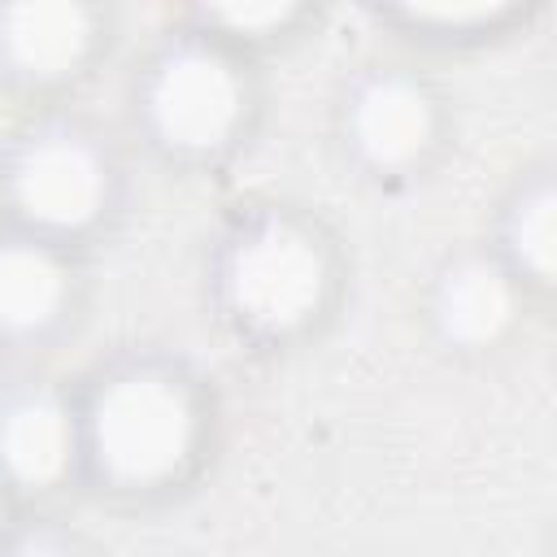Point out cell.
I'll use <instances>...</instances> for the list:
<instances>
[{
    "label": "cell",
    "instance_id": "7c38bea8",
    "mask_svg": "<svg viewBox=\"0 0 557 557\" xmlns=\"http://www.w3.org/2000/svg\"><path fill=\"white\" fill-rule=\"evenodd\" d=\"M300 17V4H205L200 9V22L209 35L218 39H265V35H278L287 22Z\"/></svg>",
    "mask_w": 557,
    "mask_h": 557
},
{
    "label": "cell",
    "instance_id": "7a4b0ae2",
    "mask_svg": "<svg viewBox=\"0 0 557 557\" xmlns=\"http://www.w3.org/2000/svg\"><path fill=\"white\" fill-rule=\"evenodd\" d=\"M213 287L239 331L257 339H287L326 309L335 257L292 209H252L222 235Z\"/></svg>",
    "mask_w": 557,
    "mask_h": 557
},
{
    "label": "cell",
    "instance_id": "30bf717a",
    "mask_svg": "<svg viewBox=\"0 0 557 557\" xmlns=\"http://www.w3.org/2000/svg\"><path fill=\"white\" fill-rule=\"evenodd\" d=\"M496 261L527 287L548 292L557 274V178L553 165H527L496 205Z\"/></svg>",
    "mask_w": 557,
    "mask_h": 557
},
{
    "label": "cell",
    "instance_id": "8992f818",
    "mask_svg": "<svg viewBox=\"0 0 557 557\" xmlns=\"http://www.w3.org/2000/svg\"><path fill=\"white\" fill-rule=\"evenodd\" d=\"M78 466V405L44 379L0 387V483L13 492H52Z\"/></svg>",
    "mask_w": 557,
    "mask_h": 557
},
{
    "label": "cell",
    "instance_id": "ba28073f",
    "mask_svg": "<svg viewBox=\"0 0 557 557\" xmlns=\"http://www.w3.org/2000/svg\"><path fill=\"white\" fill-rule=\"evenodd\" d=\"M100 9L78 0L0 4V74L22 87H57L91 61L100 44Z\"/></svg>",
    "mask_w": 557,
    "mask_h": 557
},
{
    "label": "cell",
    "instance_id": "5bb4252c",
    "mask_svg": "<svg viewBox=\"0 0 557 557\" xmlns=\"http://www.w3.org/2000/svg\"><path fill=\"white\" fill-rule=\"evenodd\" d=\"M0 535H4V483H0Z\"/></svg>",
    "mask_w": 557,
    "mask_h": 557
},
{
    "label": "cell",
    "instance_id": "9c48e42d",
    "mask_svg": "<svg viewBox=\"0 0 557 557\" xmlns=\"http://www.w3.org/2000/svg\"><path fill=\"white\" fill-rule=\"evenodd\" d=\"M74 300V270L61 244L26 231L0 235V339L39 344L48 339Z\"/></svg>",
    "mask_w": 557,
    "mask_h": 557
},
{
    "label": "cell",
    "instance_id": "4fadbf2b",
    "mask_svg": "<svg viewBox=\"0 0 557 557\" xmlns=\"http://www.w3.org/2000/svg\"><path fill=\"white\" fill-rule=\"evenodd\" d=\"M0 557H83L78 540L48 527V522H35V527H17V531H4L0 535Z\"/></svg>",
    "mask_w": 557,
    "mask_h": 557
},
{
    "label": "cell",
    "instance_id": "5b68a950",
    "mask_svg": "<svg viewBox=\"0 0 557 557\" xmlns=\"http://www.w3.org/2000/svg\"><path fill=\"white\" fill-rule=\"evenodd\" d=\"M339 135L361 170L379 178L413 174L440 144V100L418 74L400 65H374L348 83Z\"/></svg>",
    "mask_w": 557,
    "mask_h": 557
},
{
    "label": "cell",
    "instance_id": "3957f363",
    "mask_svg": "<svg viewBox=\"0 0 557 557\" xmlns=\"http://www.w3.org/2000/svg\"><path fill=\"white\" fill-rule=\"evenodd\" d=\"M135 117L144 135L183 161L226 152L248 122V78L209 30L170 35L135 74Z\"/></svg>",
    "mask_w": 557,
    "mask_h": 557
},
{
    "label": "cell",
    "instance_id": "6da1fadb",
    "mask_svg": "<svg viewBox=\"0 0 557 557\" xmlns=\"http://www.w3.org/2000/svg\"><path fill=\"white\" fill-rule=\"evenodd\" d=\"M200 444V387L165 357H122L104 366L78 405L83 466L96 483L122 496H148L183 483Z\"/></svg>",
    "mask_w": 557,
    "mask_h": 557
},
{
    "label": "cell",
    "instance_id": "52a82bcc",
    "mask_svg": "<svg viewBox=\"0 0 557 557\" xmlns=\"http://www.w3.org/2000/svg\"><path fill=\"white\" fill-rule=\"evenodd\" d=\"M522 300H527V287L496 261L492 248L453 252L431 274L426 322L444 348L487 352L513 331Z\"/></svg>",
    "mask_w": 557,
    "mask_h": 557
},
{
    "label": "cell",
    "instance_id": "277c9868",
    "mask_svg": "<svg viewBox=\"0 0 557 557\" xmlns=\"http://www.w3.org/2000/svg\"><path fill=\"white\" fill-rule=\"evenodd\" d=\"M0 196L13 231L70 244L113 209V157L74 117L30 122L0 161Z\"/></svg>",
    "mask_w": 557,
    "mask_h": 557
},
{
    "label": "cell",
    "instance_id": "8fae6325",
    "mask_svg": "<svg viewBox=\"0 0 557 557\" xmlns=\"http://www.w3.org/2000/svg\"><path fill=\"white\" fill-rule=\"evenodd\" d=\"M396 22L409 30H431L440 39H483L518 17V4L509 0H435V4H396Z\"/></svg>",
    "mask_w": 557,
    "mask_h": 557
}]
</instances>
